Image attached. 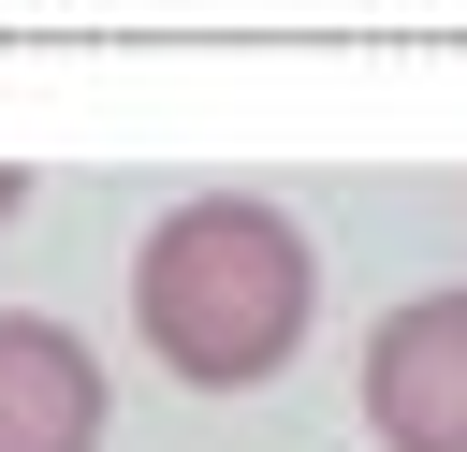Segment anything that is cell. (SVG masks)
<instances>
[{
  "mask_svg": "<svg viewBox=\"0 0 467 452\" xmlns=\"http://www.w3.org/2000/svg\"><path fill=\"white\" fill-rule=\"evenodd\" d=\"M365 437L379 452H467V277L379 306V335H365Z\"/></svg>",
  "mask_w": 467,
  "mask_h": 452,
  "instance_id": "obj_2",
  "label": "cell"
},
{
  "mask_svg": "<svg viewBox=\"0 0 467 452\" xmlns=\"http://www.w3.org/2000/svg\"><path fill=\"white\" fill-rule=\"evenodd\" d=\"M117 379L58 306H0V452H102Z\"/></svg>",
  "mask_w": 467,
  "mask_h": 452,
  "instance_id": "obj_3",
  "label": "cell"
},
{
  "mask_svg": "<svg viewBox=\"0 0 467 452\" xmlns=\"http://www.w3.org/2000/svg\"><path fill=\"white\" fill-rule=\"evenodd\" d=\"M321 321V248L263 190H190L131 233V350L190 394H263Z\"/></svg>",
  "mask_w": 467,
  "mask_h": 452,
  "instance_id": "obj_1",
  "label": "cell"
},
{
  "mask_svg": "<svg viewBox=\"0 0 467 452\" xmlns=\"http://www.w3.org/2000/svg\"><path fill=\"white\" fill-rule=\"evenodd\" d=\"M15 219H29V175H15V160H0V233H15Z\"/></svg>",
  "mask_w": 467,
  "mask_h": 452,
  "instance_id": "obj_4",
  "label": "cell"
}]
</instances>
